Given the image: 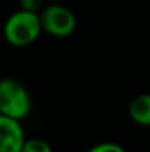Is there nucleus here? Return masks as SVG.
<instances>
[{"mask_svg":"<svg viewBox=\"0 0 150 152\" xmlns=\"http://www.w3.org/2000/svg\"><path fill=\"white\" fill-rule=\"evenodd\" d=\"M43 31L38 12L21 9L12 13L3 27V36L10 46L27 48L33 45Z\"/></svg>","mask_w":150,"mask_h":152,"instance_id":"1","label":"nucleus"},{"mask_svg":"<svg viewBox=\"0 0 150 152\" xmlns=\"http://www.w3.org/2000/svg\"><path fill=\"white\" fill-rule=\"evenodd\" d=\"M31 95L15 78L0 80V114L13 120H24L31 112Z\"/></svg>","mask_w":150,"mask_h":152,"instance_id":"2","label":"nucleus"},{"mask_svg":"<svg viewBox=\"0 0 150 152\" xmlns=\"http://www.w3.org/2000/svg\"><path fill=\"white\" fill-rule=\"evenodd\" d=\"M43 31L53 37H68L77 27V19L72 10L60 4H50L40 13Z\"/></svg>","mask_w":150,"mask_h":152,"instance_id":"3","label":"nucleus"},{"mask_svg":"<svg viewBox=\"0 0 150 152\" xmlns=\"http://www.w3.org/2000/svg\"><path fill=\"white\" fill-rule=\"evenodd\" d=\"M24 140L21 123L0 114V152H21Z\"/></svg>","mask_w":150,"mask_h":152,"instance_id":"4","label":"nucleus"},{"mask_svg":"<svg viewBox=\"0 0 150 152\" xmlns=\"http://www.w3.org/2000/svg\"><path fill=\"white\" fill-rule=\"evenodd\" d=\"M128 114L136 124L150 127V93L136 96L130 102Z\"/></svg>","mask_w":150,"mask_h":152,"instance_id":"5","label":"nucleus"},{"mask_svg":"<svg viewBox=\"0 0 150 152\" xmlns=\"http://www.w3.org/2000/svg\"><path fill=\"white\" fill-rule=\"evenodd\" d=\"M21 152H53L50 145L43 139H25L22 143Z\"/></svg>","mask_w":150,"mask_h":152,"instance_id":"6","label":"nucleus"},{"mask_svg":"<svg viewBox=\"0 0 150 152\" xmlns=\"http://www.w3.org/2000/svg\"><path fill=\"white\" fill-rule=\"evenodd\" d=\"M87 152H127L121 145L113 143V142H103L91 146Z\"/></svg>","mask_w":150,"mask_h":152,"instance_id":"7","label":"nucleus"},{"mask_svg":"<svg viewBox=\"0 0 150 152\" xmlns=\"http://www.w3.org/2000/svg\"><path fill=\"white\" fill-rule=\"evenodd\" d=\"M44 0H19L21 9L25 10H31V12H38L43 7Z\"/></svg>","mask_w":150,"mask_h":152,"instance_id":"8","label":"nucleus"}]
</instances>
